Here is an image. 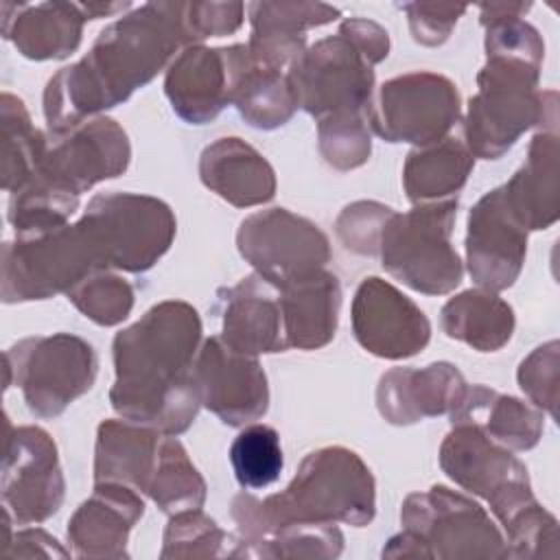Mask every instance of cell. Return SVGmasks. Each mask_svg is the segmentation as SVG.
Returning a JSON list of instances; mask_svg holds the SVG:
<instances>
[{"mask_svg":"<svg viewBox=\"0 0 560 560\" xmlns=\"http://www.w3.org/2000/svg\"><path fill=\"white\" fill-rule=\"evenodd\" d=\"M319 144L337 168H352L370 155V136L361 114H339L319 120Z\"/></svg>","mask_w":560,"mask_h":560,"instance_id":"cell-36","label":"cell"},{"mask_svg":"<svg viewBox=\"0 0 560 560\" xmlns=\"http://www.w3.org/2000/svg\"><path fill=\"white\" fill-rule=\"evenodd\" d=\"M129 142L125 131L107 118L77 125L52 136L39 171L33 175L52 188L79 197L92 184L116 177L127 168Z\"/></svg>","mask_w":560,"mask_h":560,"instance_id":"cell-13","label":"cell"},{"mask_svg":"<svg viewBox=\"0 0 560 560\" xmlns=\"http://www.w3.org/2000/svg\"><path fill=\"white\" fill-rule=\"evenodd\" d=\"M4 361L7 372H15L28 409L42 418L61 413L96 376L92 346L72 335L24 339L7 350Z\"/></svg>","mask_w":560,"mask_h":560,"instance_id":"cell-9","label":"cell"},{"mask_svg":"<svg viewBox=\"0 0 560 560\" xmlns=\"http://www.w3.org/2000/svg\"><path fill=\"white\" fill-rule=\"evenodd\" d=\"M470 168L472 160L455 138L438 140V144L409 155L405 166L407 195L411 201H446V195H457L464 186Z\"/></svg>","mask_w":560,"mask_h":560,"instance_id":"cell-30","label":"cell"},{"mask_svg":"<svg viewBox=\"0 0 560 560\" xmlns=\"http://www.w3.org/2000/svg\"><path fill=\"white\" fill-rule=\"evenodd\" d=\"M192 372L199 400L225 424L236 427L265 413L269 398L265 372L249 354L232 350L223 339L206 341Z\"/></svg>","mask_w":560,"mask_h":560,"instance_id":"cell-17","label":"cell"},{"mask_svg":"<svg viewBox=\"0 0 560 560\" xmlns=\"http://www.w3.org/2000/svg\"><path fill=\"white\" fill-rule=\"evenodd\" d=\"M2 499L15 521L39 523L55 514L63 499V477L50 435L37 427H20L7 438Z\"/></svg>","mask_w":560,"mask_h":560,"instance_id":"cell-14","label":"cell"},{"mask_svg":"<svg viewBox=\"0 0 560 560\" xmlns=\"http://www.w3.org/2000/svg\"><path fill=\"white\" fill-rule=\"evenodd\" d=\"M46 142L31 118L24 103L13 94H2V186L9 192L20 190L39 171Z\"/></svg>","mask_w":560,"mask_h":560,"instance_id":"cell-32","label":"cell"},{"mask_svg":"<svg viewBox=\"0 0 560 560\" xmlns=\"http://www.w3.org/2000/svg\"><path fill=\"white\" fill-rule=\"evenodd\" d=\"M536 74V61L488 55V66L479 74L481 90L470 98L466 122L472 153L497 160L532 125L536 116V101L532 98Z\"/></svg>","mask_w":560,"mask_h":560,"instance_id":"cell-8","label":"cell"},{"mask_svg":"<svg viewBox=\"0 0 560 560\" xmlns=\"http://www.w3.org/2000/svg\"><path fill=\"white\" fill-rule=\"evenodd\" d=\"M365 114L368 125L389 142L429 144L442 140L457 120L459 96L448 79L416 72L387 81Z\"/></svg>","mask_w":560,"mask_h":560,"instance_id":"cell-10","label":"cell"},{"mask_svg":"<svg viewBox=\"0 0 560 560\" xmlns=\"http://www.w3.org/2000/svg\"><path fill=\"white\" fill-rule=\"evenodd\" d=\"M199 332L197 311L184 302H162L118 332L114 409L166 433L184 431L201 402L192 372Z\"/></svg>","mask_w":560,"mask_h":560,"instance_id":"cell-1","label":"cell"},{"mask_svg":"<svg viewBox=\"0 0 560 560\" xmlns=\"http://www.w3.org/2000/svg\"><path fill=\"white\" fill-rule=\"evenodd\" d=\"M254 35L252 55L271 68H278L293 55H300L304 28L335 20L337 9L326 4H252Z\"/></svg>","mask_w":560,"mask_h":560,"instance_id":"cell-27","label":"cell"},{"mask_svg":"<svg viewBox=\"0 0 560 560\" xmlns=\"http://www.w3.org/2000/svg\"><path fill=\"white\" fill-rule=\"evenodd\" d=\"M238 249L278 289L319 271L328 260V241L317 225L282 208L245 219Z\"/></svg>","mask_w":560,"mask_h":560,"instance_id":"cell-11","label":"cell"},{"mask_svg":"<svg viewBox=\"0 0 560 560\" xmlns=\"http://www.w3.org/2000/svg\"><path fill=\"white\" fill-rule=\"evenodd\" d=\"M101 267L96 243L83 221L37 236H18L2 247V300H44L70 291Z\"/></svg>","mask_w":560,"mask_h":560,"instance_id":"cell-5","label":"cell"},{"mask_svg":"<svg viewBox=\"0 0 560 560\" xmlns=\"http://www.w3.org/2000/svg\"><path fill=\"white\" fill-rule=\"evenodd\" d=\"M15 7V18L4 15L2 33L28 59L66 57L79 46L83 7L81 4H35Z\"/></svg>","mask_w":560,"mask_h":560,"instance_id":"cell-26","label":"cell"},{"mask_svg":"<svg viewBox=\"0 0 560 560\" xmlns=\"http://www.w3.org/2000/svg\"><path fill=\"white\" fill-rule=\"evenodd\" d=\"M247 46L208 50L201 46L184 50L166 77V94L173 109L188 122L201 125L214 118L228 103Z\"/></svg>","mask_w":560,"mask_h":560,"instance_id":"cell-18","label":"cell"},{"mask_svg":"<svg viewBox=\"0 0 560 560\" xmlns=\"http://www.w3.org/2000/svg\"><path fill=\"white\" fill-rule=\"evenodd\" d=\"M201 179L234 206H254L273 197V171L238 138H223L201 155Z\"/></svg>","mask_w":560,"mask_h":560,"instance_id":"cell-24","label":"cell"},{"mask_svg":"<svg viewBox=\"0 0 560 560\" xmlns=\"http://www.w3.org/2000/svg\"><path fill=\"white\" fill-rule=\"evenodd\" d=\"M442 326L448 337L462 339L481 352L501 348L514 326L512 308L492 293L466 291L446 302Z\"/></svg>","mask_w":560,"mask_h":560,"instance_id":"cell-29","label":"cell"},{"mask_svg":"<svg viewBox=\"0 0 560 560\" xmlns=\"http://www.w3.org/2000/svg\"><path fill=\"white\" fill-rule=\"evenodd\" d=\"M68 295L85 317L103 326H112L125 319L133 304L131 287L112 273L88 276L74 284Z\"/></svg>","mask_w":560,"mask_h":560,"instance_id":"cell-35","label":"cell"},{"mask_svg":"<svg viewBox=\"0 0 560 560\" xmlns=\"http://www.w3.org/2000/svg\"><path fill=\"white\" fill-rule=\"evenodd\" d=\"M440 459L446 475L486 497L494 514L529 494L527 470L477 427L455 424V431L442 444Z\"/></svg>","mask_w":560,"mask_h":560,"instance_id":"cell-15","label":"cell"},{"mask_svg":"<svg viewBox=\"0 0 560 560\" xmlns=\"http://www.w3.org/2000/svg\"><path fill=\"white\" fill-rule=\"evenodd\" d=\"M280 293L287 346L319 348L335 335L341 291L332 273L319 269Z\"/></svg>","mask_w":560,"mask_h":560,"instance_id":"cell-23","label":"cell"},{"mask_svg":"<svg viewBox=\"0 0 560 560\" xmlns=\"http://www.w3.org/2000/svg\"><path fill=\"white\" fill-rule=\"evenodd\" d=\"M457 199L392 214L383 230V267L422 293H446L462 280V265L451 249L448 236L455 221Z\"/></svg>","mask_w":560,"mask_h":560,"instance_id":"cell-6","label":"cell"},{"mask_svg":"<svg viewBox=\"0 0 560 560\" xmlns=\"http://www.w3.org/2000/svg\"><path fill=\"white\" fill-rule=\"evenodd\" d=\"M453 411L483 413V422H472L483 435L514 448H529L540 433V418L516 398L499 396L486 387L464 389Z\"/></svg>","mask_w":560,"mask_h":560,"instance_id":"cell-31","label":"cell"},{"mask_svg":"<svg viewBox=\"0 0 560 560\" xmlns=\"http://www.w3.org/2000/svg\"><path fill=\"white\" fill-rule=\"evenodd\" d=\"M144 505L125 483L103 481L77 510L68 538L77 556H122L127 534L142 516Z\"/></svg>","mask_w":560,"mask_h":560,"instance_id":"cell-20","label":"cell"},{"mask_svg":"<svg viewBox=\"0 0 560 560\" xmlns=\"http://www.w3.org/2000/svg\"><path fill=\"white\" fill-rule=\"evenodd\" d=\"M182 4H144L101 33L79 63L63 68L46 90L50 133L81 125V118L125 101L147 83L182 42H190Z\"/></svg>","mask_w":560,"mask_h":560,"instance_id":"cell-2","label":"cell"},{"mask_svg":"<svg viewBox=\"0 0 560 560\" xmlns=\"http://www.w3.org/2000/svg\"><path fill=\"white\" fill-rule=\"evenodd\" d=\"M387 33L376 24L343 22L337 37L317 42L295 59L289 81L298 105L319 120L365 112L374 81L372 63L387 57Z\"/></svg>","mask_w":560,"mask_h":560,"instance_id":"cell-4","label":"cell"},{"mask_svg":"<svg viewBox=\"0 0 560 560\" xmlns=\"http://www.w3.org/2000/svg\"><path fill=\"white\" fill-rule=\"evenodd\" d=\"M232 103H236L249 125L262 129H273L282 125L298 107L289 77H282L278 68L260 63L252 55L249 46L234 83Z\"/></svg>","mask_w":560,"mask_h":560,"instance_id":"cell-28","label":"cell"},{"mask_svg":"<svg viewBox=\"0 0 560 560\" xmlns=\"http://www.w3.org/2000/svg\"><path fill=\"white\" fill-rule=\"evenodd\" d=\"M464 392L459 372L448 363L424 370H392L381 378L378 409L394 424L418 422L453 409Z\"/></svg>","mask_w":560,"mask_h":560,"instance_id":"cell-22","label":"cell"},{"mask_svg":"<svg viewBox=\"0 0 560 560\" xmlns=\"http://www.w3.org/2000/svg\"><path fill=\"white\" fill-rule=\"evenodd\" d=\"M81 221L96 243L101 265L127 271L149 269L175 234L171 210L138 195H98Z\"/></svg>","mask_w":560,"mask_h":560,"instance_id":"cell-7","label":"cell"},{"mask_svg":"<svg viewBox=\"0 0 560 560\" xmlns=\"http://www.w3.org/2000/svg\"><path fill=\"white\" fill-rule=\"evenodd\" d=\"M427 556H505L503 540L486 512L446 488L411 494L400 514Z\"/></svg>","mask_w":560,"mask_h":560,"instance_id":"cell-12","label":"cell"},{"mask_svg":"<svg viewBox=\"0 0 560 560\" xmlns=\"http://www.w3.org/2000/svg\"><path fill=\"white\" fill-rule=\"evenodd\" d=\"M147 427L133 424V420L103 422L96 442V483L112 481L149 490L160 462L162 442Z\"/></svg>","mask_w":560,"mask_h":560,"instance_id":"cell-25","label":"cell"},{"mask_svg":"<svg viewBox=\"0 0 560 560\" xmlns=\"http://www.w3.org/2000/svg\"><path fill=\"white\" fill-rule=\"evenodd\" d=\"M372 516V475L352 451L339 446L311 453L282 494L265 501L241 494L234 501V518L254 540L287 523L365 525Z\"/></svg>","mask_w":560,"mask_h":560,"instance_id":"cell-3","label":"cell"},{"mask_svg":"<svg viewBox=\"0 0 560 560\" xmlns=\"http://www.w3.org/2000/svg\"><path fill=\"white\" fill-rule=\"evenodd\" d=\"M230 462L243 488L258 490L273 483L284 464L276 429L267 424L245 427L230 446Z\"/></svg>","mask_w":560,"mask_h":560,"instance_id":"cell-34","label":"cell"},{"mask_svg":"<svg viewBox=\"0 0 560 560\" xmlns=\"http://www.w3.org/2000/svg\"><path fill=\"white\" fill-rule=\"evenodd\" d=\"M352 326L359 343L387 359L411 357L429 341L424 313L381 278H365L354 295Z\"/></svg>","mask_w":560,"mask_h":560,"instance_id":"cell-16","label":"cell"},{"mask_svg":"<svg viewBox=\"0 0 560 560\" xmlns=\"http://www.w3.org/2000/svg\"><path fill=\"white\" fill-rule=\"evenodd\" d=\"M164 512L197 510L206 486L177 440H162L160 462L147 490Z\"/></svg>","mask_w":560,"mask_h":560,"instance_id":"cell-33","label":"cell"},{"mask_svg":"<svg viewBox=\"0 0 560 560\" xmlns=\"http://www.w3.org/2000/svg\"><path fill=\"white\" fill-rule=\"evenodd\" d=\"M466 247L470 273L481 287L503 289L514 282L525 254V228L512 214L503 188L472 208Z\"/></svg>","mask_w":560,"mask_h":560,"instance_id":"cell-19","label":"cell"},{"mask_svg":"<svg viewBox=\"0 0 560 560\" xmlns=\"http://www.w3.org/2000/svg\"><path fill=\"white\" fill-rule=\"evenodd\" d=\"M405 9L409 11V22H411L416 42L435 46L448 37L451 26L442 24V18H440V13L446 7H442L440 13H438V4H405Z\"/></svg>","mask_w":560,"mask_h":560,"instance_id":"cell-38","label":"cell"},{"mask_svg":"<svg viewBox=\"0 0 560 560\" xmlns=\"http://www.w3.org/2000/svg\"><path fill=\"white\" fill-rule=\"evenodd\" d=\"M265 278H247L225 291L223 343L241 354L278 352L287 348L280 298Z\"/></svg>","mask_w":560,"mask_h":560,"instance_id":"cell-21","label":"cell"},{"mask_svg":"<svg viewBox=\"0 0 560 560\" xmlns=\"http://www.w3.org/2000/svg\"><path fill=\"white\" fill-rule=\"evenodd\" d=\"M223 532L217 527V523L203 514H199L197 510H188V512H179L171 523H168V529L164 534V551L162 556L168 558V556H179L184 551L186 545H192L190 549V556H199V549L201 547V553H219L217 551V545L223 540Z\"/></svg>","mask_w":560,"mask_h":560,"instance_id":"cell-37","label":"cell"}]
</instances>
